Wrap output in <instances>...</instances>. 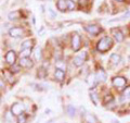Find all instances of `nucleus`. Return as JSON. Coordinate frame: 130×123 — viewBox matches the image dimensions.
I'll return each mask as SVG.
<instances>
[{
	"mask_svg": "<svg viewBox=\"0 0 130 123\" xmlns=\"http://www.w3.org/2000/svg\"><path fill=\"white\" fill-rule=\"evenodd\" d=\"M112 45H113V42H112L111 37H103L102 39H100L99 43H98L96 48H98V50L99 51L105 52L112 47Z\"/></svg>",
	"mask_w": 130,
	"mask_h": 123,
	"instance_id": "f257e3e1",
	"label": "nucleus"
},
{
	"mask_svg": "<svg viewBox=\"0 0 130 123\" xmlns=\"http://www.w3.org/2000/svg\"><path fill=\"white\" fill-rule=\"evenodd\" d=\"M24 106L22 104H19V102H16V104H13L11 107V112L13 116H21L23 114V111H24Z\"/></svg>",
	"mask_w": 130,
	"mask_h": 123,
	"instance_id": "f03ea898",
	"label": "nucleus"
},
{
	"mask_svg": "<svg viewBox=\"0 0 130 123\" xmlns=\"http://www.w3.org/2000/svg\"><path fill=\"white\" fill-rule=\"evenodd\" d=\"M72 47L74 49V51L79 50L80 48V36L78 34H74L72 37Z\"/></svg>",
	"mask_w": 130,
	"mask_h": 123,
	"instance_id": "7ed1b4c3",
	"label": "nucleus"
},
{
	"mask_svg": "<svg viewBox=\"0 0 130 123\" xmlns=\"http://www.w3.org/2000/svg\"><path fill=\"white\" fill-rule=\"evenodd\" d=\"M113 85L115 87H124L126 85V79L125 77H121V76H117V77H114L113 79Z\"/></svg>",
	"mask_w": 130,
	"mask_h": 123,
	"instance_id": "20e7f679",
	"label": "nucleus"
},
{
	"mask_svg": "<svg viewBox=\"0 0 130 123\" xmlns=\"http://www.w3.org/2000/svg\"><path fill=\"white\" fill-rule=\"evenodd\" d=\"M15 60H16V55H15V52H14L13 50L8 51L7 55H6V61H7V62L9 63V64H14Z\"/></svg>",
	"mask_w": 130,
	"mask_h": 123,
	"instance_id": "39448f33",
	"label": "nucleus"
},
{
	"mask_svg": "<svg viewBox=\"0 0 130 123\" xmlns=\"http://www.w3.org/2000/svg\"><path fill=\"white\" fill-rule=\"evenodd\" d=\"M86 31L91 35H98L101 32V28L98 25H87L86 26Z\"/></svg>",
	"mask_w": 130,
	"mask_h": 123,
	"instance_id": "423d86ee",
	"label": "nucleus"
},
{
	"mask_svg": "<svg viewBox=\"0 0 130 123\" xmlns=\"http://www.w3.org/2000/svg\"><path fill=\"white\" fill-rule=\"evenodd\" d=\"M9 34L12 37H20V36H22V34H23V30L21 27H12L9 31Z\"/></svg>",
	"mask_w": 130,
	"mask_h": 123,
	"instance_id": "0eeeda50",
	"label": "nucleus"
},
{
	"mask_svg": "<svg viewBox=\"0 0 130 123\" xmlns=\"http://www.w3.org/2000/svg\"><path fill=\"white\" fill-rule=\"evenodd\" d=\"M112 34L114 36V38H115L118 43H120V42H123V40H124V35H123V33H121L120 31H118V30H112Z\"/></svg>",
	"mask_w": 130,
	"mask_h": 123,
	"instance_id": "6e6552de",
	"label": "nucleus"
},
{
	"mask_svg": "<svg viewBox=\"0 0 130 123\" xmlns=\"http://www.w3.org/2000/svg\"><path fill=\"white\" fill-rule=\"evenodd\" d=\"M20 65L24 68H30L32 67V61L29 58H21L20 60Z\"/></svg>",
	"mask_w": 130,
	"mask_h": 123,
	"instance_id": "1a4fd4ad",
	"label": "nucleus"
},
{
	"mask_svg": "<svg viewBox=\"0 0 130 123\" xmlns=\"http://www.w3.org/2000/svg\"><path fill=\"white\" fill-rule=\"evenodd\" d=\"M95 76H96L98 81H101V82H105V81H106V73H105L104 70H102V69L98 70Z\"/></svg>",
	"mask_w": 130,
	"mask_h": 123,
	"instance_id": "9d476101",
	"label": "nucleus"
},
{
	"mask_svg": "<svg viewBox=\"0 0 130 123\" xmlns=\"http://www.w3.org/2000/svg\"><path fill=\"white\" fill-rule=\"evenodd\" d=\"M56 7L60 11H65V9H67V2L66 0H59L56 3Z\"/></svg>",
	"mask_w": 130,
	"mask_h": 123,
	"instance_id": "9b49d317",
	"label": "nucleus"
},
{
	"mask_svg": "<svg viewBox=\"0 0 130 123\" xmlns=\"http://www.w3.org/2000/svg\"><path fill=\"white\" fill-rule=\"evenodd\" d=\"M64 71H62V70H60V69H56L55 70V73H54V76H55V79L60 81V82H62L64 80Z\"/></svg>",
	"mask_w": 130,
	"mask_h": 123,
	"instance_id": "f8f14e48",
	"label": "nucleus"
},
{
	"mask_svg": "<svg viewBox=\"0 0 130 123\" xmlns=\"http://www.w3.org/2000/svg\"><path fill=\"white\" fill-rule=\"evenodd\" d=\"M85 62V60L81 58L80 56H78V57H75L74 58V60H73V63H74L76 67H80V65H83V63Z\"/></svg>",
	"mask_w": 130,
	"mask_h": 123,
	"instance_id": "ddd939ff",
	"label": "nucleus"
},
{
	"mask_svg": "<svg viewBox=\"0 0 130 123\" xmlns=\"http://www.w3.org/2000/svg\"><path fill=\"white\" fill-rule=\"evenodd\" d=\"M34 56H35V59L37 61H40L42 58V55H41V49L39 47H36L35 49V52H34Z\"/></svg>",
	"mask_w": 130,
	"mask_h": 123,
	"instance_id": "4468645a",
	"label": "nucleus"
},
{
	"mask_svg": "<svg viewBox=\"0 0 130 123\" xmlns=\"http://www.w3.org/2000/svg\"><path fill=\"white\" fill-rule=\"evenodd\" d=\"M30 54H31V48L23 49V50H21V58H28Z\"/></svg>",
	"mask_w": 130,
	"mask_h": 123,
	"instance_id": "2eb2a0df",
	"label": "nucleus"
},
{
	"mask_svg": "<svg viewBox=\"0 0 130 123\" xmlns=\"http://www.w3.org/2000/svg\"><path fill=\"white\" fill-rule=\"evenodd\" d=\"M120 61V56L119 55H117V54H113L111 56V62L113 64H117Z\"/></svg>",
	"mask_w": 130,
	"mask_h": 123,
	"instance_id": "dca6fc26",
	"label": "nucleus"
},
{
	"mask_svg": "<svg viewBox=\"0 0 130 123\" xmlns=\"http://www.w3.org/2000/svg\"><path fill=\"white\" fill-rule=\"evenodd\" d=\"M96 79V76H94V75H89L88 76V80H87V82H88V84L91 86V87H94V85H95V80Z\"/></svg>",
	"mask_w": 130,
	"mask_h": 123,
	"instance_id": "f3484780",
	"label": "nucleus"
},
{
	"mask_svg": "<svg viewBox=\"0 0 130 123\" xmlns=\"http://www.w3.org/2000/svg\"><path fill=\"white\" fill-rule=\"evenodd\" d=\"M31 46H32V42H31V40H25V42L22 44V46H21V50H23V49L31 48Z\"/></svg>",
	"mask_w": 130,
	"mask_h": 123,
	"instance_id": "a211bd4d",
	"label": "nucleus"
},
{
	"mask_svg": "<svg viewBox=\"0 0 130 123\" xmlns=\"http://www.w3.org/2000/svg\"><path fill=\"white\" fill-rule=\"evenodd\" d=\"M66 110H67V113L70 114V117H72V118H73V117L75 116V113H76V110H75V108H74V106H72V105L67 106Z\"/></svg>",
	"mask_w": 130,
	"mask_h": 123,
	"instance_id": "6ab92c4d",
	"label": "nucleus"
},
{
	"mask_svg": "<svg viewBox=\"0 0 130 123\" xmlns=\"http://www.w3.org/2000/svg\"><path fill=\"white\" fill-rule=\"evenodd\" d=\"M86 119H87L88 123H96V118L93 116V114H87Z\"/></svg>",
	"mask_w": 130,
	"mask_h": 123,
	"instance_id": "aec40b11",
	"label": "nucleus"
},
{
	"mask_svg": "<svg viewBox=\"0 0 130 123\" xmlns=\"http://www.w3.org/2000/svg\"><path fill=\"white\" fill-rule=\"evenodd\" d=\"M55 64H56V69H60V70H62V71L66 70V64H64L62 61H58V62H55Z\"/></svg>",
	"mask_w": 130,
	"mask_h": 123,
	"instance_id": "412c9836",
	"label": "nucleus"
},
{
	"mask_svg": "<svg viewBox=\"0 0 130 123\" xmlns=\"http://www.w3.org/2000/svg\"><path fill=\"white\" fill-rule=\"evenodd\" d=\"M19 16H20V12H18V11H14V12L9 13V19L10 20H15V19H18Z\"/></svg>",
	"mask_w": 130,
	"mask_h": 123,
	"instance_id": "4be33fe9",
	"label": "nucleus"
},
{
	"mask_svg": "<svg viewBox=\"0 0 130 123\" xmlns=\"http://www.w3.org/2000/svg\"><path fill=\"white\" fill-rule=\"evenodd\" d=\"M67 2V9L68 10H74L75 9V3L73 0H66Z\"/></svg>",
	"mask_w": 130,
	"mask_h": 123,
	"instance_id": "5701e85b",
	"label": "nucleus"
},
{
	"mask_svg": "<svg viewBox=\"0 0 130 123\" xmlns=\"http://www.w3.org/2000/svg\"><path fill=\"white\" fill-rule=\"evenodd\" d=\"M90 98L94 105H98V95L95 93H90Z\"/></svg>",
	"mask_w": 130,
	"mask_h": 123,
	"instance_id": "b1692460",
	"label": "nucleus"
},
{
	"mask_svg": "<svg viewBox=\"0 0 130 123\" xmlns=\"http://www.w3.org/2000/svg\"><path fill=\"white\" fill-rule=\"evenodd\" d=\"M26 122V116L25 114H21L18 117V123H25Z\"/></svg>",
	"mask_w": 130,
	"mask_h": 123,
	"instance_id": "393cba45",
	"label": "nucleus"
},
{
	"mask_svg": "<svg viewBox=\"0 0 130 123\" xmlns=\"http://www.w3.org/2000/svg\"><path fill=\"white\" fill-rule=\"evenodd\" d=\"M113 100V97L111 96V95H108V96H105V98H104V102L106 104L107 101H112Z\"/></svg>",
	"mask_w": 130,
	"mask_h": 123,
	"instance_id": "a878e982",
	"label": "nucleus"
},
{
	"mask_svg": "<svg viewBox=\"0 0 130 123\" xmlns=\"http://www.w3.org/2000/svg\"><path fill=\"white\" fill-rule=\"evenodd\" d=\"M19 71H20V68H19V67H16V65H14V64H13V67L11 68V72L13 73V72H19Z\"/></svg>",
	"mask_w": 130,
	"mask_h": 123,
	"instance_id": "bb28decb",
	"label": "nucleus"
},
{
	"mask_svg": "<svg viewBox=\"0 0 130 123\" xmlns=\"http://www.w3.org/2000/svg\"><path fill=\"white\" fill-rule=\"evenodd\" d=\"M124 95H126V96H130V86H128V87L124 91Z\"/></svg>",
	"mask_w": 130,
	"mask_h": 123,
	"instance_id": "cd10ccee",
	"label": "nucleus"
},
{
	"mask_svg": "<svg viewBox=\"0 0 130 123\" xmlns=\"http://www.w3.org/2000/svg\"><path fill=\"white\" fill-rule=\"evenodd\" d=\"M12 112H7V114H6V119L7 120H9V121H11L12 120V116H13V114H11Z\"/></svg>",
	"mask_w": 130,
	"mask_h": 123,
	"instance_id": "c85d7f7f",
	"label": "nucleus"
},
{
	"mask_svg": "<svg viewBox=\"0 0 130 123\" xmlns=\"http://www.w3.org/2000/svg\"><path fill=\"white\" fill-rule=\"evenodd\" d=\"M49 12H50V13H51V15H52V16H53V18H54V16H55V13L53 12V10H52V9H49Z\"/></svg>",
	"mask_w": 130,
	"mask_h": 123,
	"instance_id": "c756f323",
	"label": "nucleus"
},
{
	"mask_svg": "<svg viewBox=\"0 0 130 123\" xmlns=\"http://www.w3.org/2000/svg\"><path fill=\"white\" fill-rule=\"evenodd\" d=\"M1 88L3 89V81L2 80H1Z\"/></svg>",
	"mask_w": 130,
	"mask_h": 123,
	"instance_id": "7c9ffc66",
	"label": "nucleus"
},
{
	"mask_svg": "<svg viewBox=\"0 0 130 123\" xmlns=\"http://www.w3.org/2000/svg\"><path fill=\"white\" fill-rule=\"evenodd\" d=\"M117 1H123V0H117Z\"/></svg>",
	"mask_w": 130,
	"mask_h": 123,
	"instance_id": "2f4dec72",
	"label": "nucleus"
}]
</instances>
